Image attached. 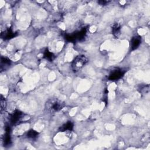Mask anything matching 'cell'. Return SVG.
<instances>
[{
    "label": "cell",
    "instance_id": "obj_10",
    "mask_svg": "<svg viewBox=\"0 0 150 150\" xmlns=\"http://www.w3.org/2000/svg\"><path fill=\"white\" fill-rule=\"evenodd\" d=\"M38 135H39V133L36 131L32 129L28 131L26 133V137L28 139H30L32 140L36 139L38 137Z\"/></svg>",
    "mask_w": 150,
    "mask_h": 150
},
{
    "label": "cell",
    "instance_id": "obj_6",
    "mask_svg": "<svg viewBox=\"0 0 150 150\" xmlns=\"http://www.w3.org/2000/svg\"><path fill=\"white\" fill-rule=\"evenodd\" d=\"M142 39L140 36L136 35L134 36L131 40V49L132 50L137 49L141 45Z\"/></svg>",
    "mask_w": 150,
    "mask_h": 150
},
{
    "label": "cell",
    "instance_id": "obj_5",
    "mask_svg": "<svg viewBox=\"0 0 150 150\" xmlns=\"http://www.w3.org/2000/svg\"><path fill=\"white\" fill-rule=\"evenodd\" d=\"M4 146H9L11 144V127L8 125L5 127V134H4Z\"/></svg>",
    "mask_w": 150,
    "mask_h": 150
},
{
    "label": "cell",
    "instance_id": "obj_14",
    "mask_svg": "<svg viewBox=\"0 0 150 150\" xmlns=\"http://www.w3.org/2000/svg\"><path fill=\"white\" fill-rule=\"evenodd\" d=\"M108 2V1H99L98 3L100 4V5H106Z\"/></svg>",
    "mask_w": 150,
    "mask_h": 150
},
{
    "label": "cell",
    "instance_id": "obj_9",
    "mask_svg": "<svg viewBox=\"0 0 150 150\" xmlns=\"http://www.w3.org/2000/svg\"><path fill=\"white\" fill-rule=\"evenodd\" d=\"M112 33L115 37H118L121 33V26L119 23H115L112 26Z\"/></svg>",
    "mask_w": 150,
    "mask_h": 150
},
{
    "label": "cell",
    "instance_id": "obj_1",
    "mask_svg": "<svg viewBox=\"0 0 150 150\" xmlns=\"http://www.w3.org/2000/svg\"><path fill=\"white\" fill-rule=\"evenodd\" d=\"M88 62V59L84 55L76 56L71 63V67L74 71L76 72L81 70Z\"/></svg>",
    "mask_w": 150,
    "mask_h": 150
},
{
    "label": "cell",
    "instance_id": "obj_11",
    "mask_svg": "<svg viewBox=\"0 0 150 150\" xmlns=\"http://www.w3.org/2000/svg\"><path fill=\"white\" fill-rule=\"evenodd\" d=\"M43 57L45 59H46L50 62H52L54 59V55L53 54V53L50 52L48 50V49H46L43 52Z\"/></svg>",
    "mask_w": 150,
    "mask_h": 150
},
{
    "label": "cell",
    "instance_id": "obj_4",
    "mask_svg": "<svg viewBox=\"0 0 150 150\" xmlns=\"http://www.w3.org/2000/svg\"><path fill=\"white\" fill-rule=\"evenodd\" d=\"M22 115H23L22 112H21V111H19L18 110H15L10 115V117H9L10 123L12 125H15V124H18L20 121L21 119L22 118Z\"/></svg>",
    "mask_w": 150,
    "mask_h": 150
},
{
    "label": "cell",
    "instance_id": "obj_8",
    "mask_svg": "<svg viewBox=\"0 0 150 150\" xmlns=\"http://www.w3.org/2000/svg\"><path fill=\"white\" fill-rule=\"evenodd\" d=\"M16 33L11 28H8L4 33H1V36L4 39H11L16 36Z\"/></svg>",
    "mask_w": 150,
    "mask_h": 150
},
{
    "label": "cell",
    "instance_id": "obj_13",
    "mask_svg": "<svg viewBox=\"0 0 150 150\" xmlns=\"http://www.w3.org/2000/svg\"><path fill=\"white\" fill-rule=\"evenodd\" d=\"M3 98H2V97L1 96V112L2 111L3 108H5V105H6L5 100V99H3Z\"/></svg>",
    "mask_w": 150,
    "mask_h": 150
},
{
    "label": "cell",
    "instance_id": "obj_12",
    "mask_svg": "<svg viewBox=\"0 0 150 150\" xmlns=\"http://www.w3.org/2000/svg\"><path fill=\"white\" fill-rule=\"evenodd\" d=\"M11 60L6 57H1V69H2V67H8L11 65Z\"/></svg>",
    "mask_w": 150,
    "mask_h": 150
},
{
    "label": "cell",
    "instance_id": "obj_7",
    "mask_svg": "<svg viewBox=\"0 0 150 150\" xmlns=\"http://www.w3.org/2000/svg\"><path fill=\"white\" fill-rule=\"evenodd\" d=\"M74 124L71 121H67L66 123L63 124L59 128V132H66V131H71L73 129Z\"/></svg>",
    "mask_w": 150,
    "mask_h": 150
},
{
    "label": "cell",
    "instance_id": "obj_3",
    "mask_svg": "<svg viewBox=\"0 0 150 150\" xmlns=\"http://www.w3.org/2000/svg\"><path fill=\"white\" fill-rule=\"evenodd\" d=\"M126 70H124L122 69L116 68L112 70L109 74L107 79L111 81H117L121 79L125 74Z\"/></svg>",
    "mask_w": 150,
    "mask_h": 150
},
{
    "label": "cell",
    "instance_id": "obj_2",
    "mask_svg": "<svg viewBox=\"0 0 150 150\" xmlns=\"http://www.w3.org/2000/svg\"><path fill=\"white\" fill-rule=\"evenodd\" d=\"M64 105V103L58 99H52L46 103V109L48 111L55 112L61 110Z\"/></svg>",
    "mask_w": 150,
    "mask_h": 150
}]
</instances>
